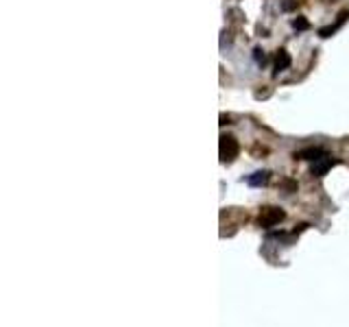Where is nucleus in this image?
Segmentation results:
<instances>
[{
    "instance_id": "9d476101",
    "label": "nucleus",
    "mask_w": 349,
    "mask_h": 327,
    "mask_svg": "<svg viewBox=\"0 0 349 327\" xmlns=\"http://www.w3.org/2000/svg\"><path fill=\"white\" fill-rule=\"evenodd\" d=\"M293 7H295V2H293V0H286V2H284V11H290Z\"/></svg>"
},
{
    "instance_id": "423d86ee",
    "label": "nucleus",
    "mask_w": 349,
    "mask_h": 327,
    "mask_svg": "<svg viewBox=\"0 0 349 327\" xmlns=\"http://www.w3.org/2000/svg\"><path fill=\"white\" fill-rule=\"evenodd\" d=\"M288 66H290V55L282 48V50H277V55H275V72H273V75L277 76L279 72L286 70Z\"/></svg>"
},
{
    "instance_id": "0eeeda50",
    "label": "nucleus",
    "mask_w": 349,
    "mask_h": 327,
    "mask_svg": "<svg viewBox=\"0 0 349 327\" xmlns=\"http://www.w3.org/2000/svg\"><path fill=\"white\" fill-rule=\"evenodd\" d=\"M347 18H349V11H343L341 16H338L336 24H332V26H325V28H321V31H319V35H321V37H332V33H336V28L341 26V24L345 22Z\"/></svg>"
},
{
    "instance_id": "39448f33",
    "label": "nucleus",
    "mask_w": 349,
    "mask_h": 327,
    "mask_svg": "<svg viewBox=\"0 0 349 327\" xmlns=\"http://www.w3.org/2000/svg\"><path fill=\"white\" fill-rule=\"evenodd\" d=\"M271 179V173L269 170H258V173H253L251 177H247V183L253 185V188H260V185H266Z\"/></svg>"
},
{
    "instance_id": "6e6552de",
    "label": "nucleus",
    "mask_w": 349,
    "mask_h": 327,
    "mask_svg": "<svg viewBox=\"0 0 349 327\" xmlns=\"http://www.w3.org/2000/svg\"><path fill=\"white\" fill-rule=\"evenodd\" d=\"M293 28H297V31H308L310 22L305 20V18H295V20H293Z\"/></svg>"
},
{
    "instance_id": "20e7f679",
    "label": "nucleus",
    "mask_w": 349,
    "mask_h": 327,
    "mask_svg": "<svg viewBox=\"0 0 349 327\" xmlns=\"http://www.w3.org/2000/svg\"><path fill=\"white\" fill-rule=\"evenodd\" d=\"M323 155H325V151H323V149H319V146H310V149L297 151L293 157H295V159H312V162H317V159L323 157Z\"/></svg>"
},
{
    "instance_id": "7ed1b4c3",
    "label": "nucleus",
    "mask_w": 349,
    "mask_h": 327,
    "mask_svg": "<svg viewBox=\"0 0 349 327\" xmlns=\"http://www.w3.org/2000/svg\"><path fill=\"white\" fill-rule=\"evenodd\" d=\"M338 162L332 157H327V155H323V157H319L317 162H312V175H317V177H323V175L327 173L332 166H336Z\"/></svg>"
},
{
    "instance_id": "f03ea898",
    "label": "nucleus",
    "mask_w": 349,
    "mask_h": 327,
    "mask_svg": "<svg viewBox=\"0 0 349 327\" xmlns=\"http://www.w3.org/2000/svg\"><path fill=\"white\" fill-rule=\"evenodd\" d=\"M284 218H286L284 209H279V207H264L260 212V216H258V225L260 227H273V225H277V223H282Z\"/></svg>"
},
{
    "instance_id": "f257e3e1",
    "label": "nucleus",
    "mask_w": 349,
    "mask_h": 327,
    "mask_svg": "<svg viewBox=\"0 0 349 327\" xmlns=\"http://www.w3.org/2000/svg\"><path fill=\"white\" fill-rule=\"evenodd\" d=\"M218 151H221V162L223 164H231L240 153L238 140L234 135H221V142H218Z\"/></svg>"
},
{
    "instance_id": "9b49d317",
    "label": "nucleus",
    "mask_w": 349,
    "mask_h": 327,
    "mask_svg": "<svg viewBox=\"0 0 349 327\" xmlns=\"http://www.w3.org/2000/svg\"><path fill=\"white\" fill-rule=\"evenodd\" d=\"M229 123H231V118H229V116L223 114V116H221V125H229Z\"/></svg>"
},
{
    "instance_id": "1a4fd4ad",
    "label": "nucleus",
    "mask_w": 349,
    "mask_h": 327,
    "mask_svg": "<svg viewBox=\"0 0 349 327\" xmlns=\"http://www.w3.org/2000/svg\"><path fill=\"white\" fill-rule=\"evenodd\" d=\"M253 57H255V61H258V63H264V61H266L264 50H262V48H255V50H253Z\"/></svg>"
}]
</instances>
